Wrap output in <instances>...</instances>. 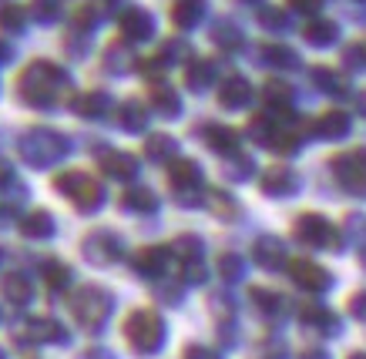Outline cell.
<instances>
[{"label":"cell","mask_w":366,"mask_h":359,"mask_svg":"<svg viewBox=\"0 0 366 359\" xmlns=\"http://www.w3.org/2000/svg\"><path fill=\"white\" fill-rule=\"evenodd\" d=\"M64 84H71L64 71L51 64V61H34L31 68L21 74L17 81V91H21V98L34 108H54L57 104V94L64 91Z\"/></svg>","instance_id":"cell-1"},{"label":"cell","mask_w":366,"mask_h":359,"mask_svg":"<svg viewBox=\"0 0 366 359\" xmlns=\"http://www.w3.org/2000/svg\"><path fill=\"white\" fill-rule=\"evenodd\" d=\"M71 313L78 319V325H84L88 333H101L104 323L114 313V295L101 285H81L71 299Z\"/></svg>","instance_id":"cell-2"},{"label":"cell","mask_w":366,"mask_h":359,"mask_svg":"<svg viewBox=\"0 0 366 359\" xmlns=\"http://www.w3.org/2000/svg\"><path fill=\"white\" fill-rule=\"evenodd\" d=\"M124 339L138 356H152L165 346V323L155 309H134L124 319Z\"/></svg>","instance_id":"cell-3"},{"label":"cell","mask_w":366,"mask_h":359,"mask_svg":"<svg viewBox=\"0 0 366 359\" xmlns=\"http://www.w3.org/2000/svg\"><path fill=\"white\" fill-rule=\"evenodd\" d=\"M67 155V138L51 128H34L21 141V158L34 168H51Z\"/></svg>","instance_id":"cell-4"},{"label":"cell","mask_w":366,"mask_h":359,"mask_svg":"<svg viewBox=\"0 0 366 359\" xmlns=\"http://www.w3.org/2000/svg\"><path fill=\"white\" fill-rule=\"evenodd\" d=\"M54 188L64 195V198H71V202L78 205L81 212H98L101 205H104V188H101V181H94L91 175H84V171H61L54 178Z\"/></svg>","instance_id":"cell-5"},{"label":"cell","mask_w":366,"mask_h":359,"mask_svg":"<svg viewBox=\"0 0 366 359\" xmlns=\"http://www.w3.org/2000/svg\"><path fill=\"white\" fill-rule=\"evenodd\" d=\"M81 256L88 258L91 266L104 269V266H114V262L124 256V246L112 228H94V232H88L84 242H81Z\"/></svg>","instance_id":"cell-6"},{"label":"cell","mask_w":366,"mask_h":359,"mask_svg":"<svg viewBox=\"0 0 366 359\" xmlns=\"http://www.w3.org/2000/svg\"><path fill=\"white\" fill-rule=\"evenodd\" d=\"M333 175L346 191L366 195V148H356V151H346V155L336 158Z\"/></svg>","instance_id":"cell-7"},{"label":"cell","mask_w":366,"mask_h":359,"mask_svg":"<svg viewBox=\"0 0 366 359\" xmlns=\"http://www.w3.org/2000/svg\"><path fill=\"white\" fill-rule=\"evenodd\" d=\"M168 181H172V188H175L178 202L182 205H199V185H202V171L195 161H172V168H168Z\"/></svg>","instance_id":"cell-8"},{"label":"cell","mask_w":366,"mask_h":359,"mask_svg":"<svg viewBox=\"0 0 366 359\" xmlns=\"http://www.w3.org/2000/svg\"><path fill=\"white\" fill-rule=\"evenodd\" d=\"M292 236H296V242H302L310 248H326L336 242L333 225L326 222L322 215H300L296 225H292Z\"/></svg>","instance_id":"cell-9"},{"label":"cell","mask_w":366,"mask_h":359,"mask_svg":"<svg viewBox=\"0 0 366 359\" xmlns=\"http://www.w3.org/2000/svg\"><path fill=\"white\" fill-rule=\"evenodd\" d=\"M168 262H172V248L144 246L132 256V269H134V275H142V279H158V275H165Z\"/></svg>","instance_id":"cell-10"},{"label":"cell","mask_w":366,"mask_h":359,"mask_svg":"<svg viewBox=\"0 0 366 359\" xmlns=\"http://www.w3.org/2000/svg\"><path fill=\"white\" fill-rule=\"evenodd\" d=\"M289 272H292V282L302 285L306 292H326L330 285H333V275L322 269V266L310 262V258H296V262H289Z\"/></svg>","instance_id":"cell-11"},{"label":"cell","mask_w":366,"mask_h":359,"mask_svg":"<svg viewBox=\"0 0 366 359\" xmlns=\"http://www.w3.org/2000/svg\"><path fill=\"white\" fill-rule=\"evenodd\" d=\"M300 323L306 325V329L322 333V336H336V333H340V319H336V313H330L322 303H302L300 305Z\"/></svg>","instance_id":"cell-12"},{"label":"cell","mask_w":366,"mask_h":359,"mask_svg":"<svg viewBox=\"0 0 366 359\" xmlns=\"http://www.w3.org/2000/svg\"><path fill=\"white\" fill-rule=\"evenodd\" d=\"M24 329H27V339H31V343H51V346H67V343H71V333H67L61 323L47 319V315L31 319Z\"/></svg>","instance_id":"cell-13"},{"label":"cell","mask_w":366,"mask_h":359,"mask_svg":"<svg viewBox=\"0 0 366 359\" xmlns=\"http://www.w3.org/2000/svg\"><path fill=\"white\" fill-rule=\"evenodd\" d=\"M252 258H255V266L276 272V269H282V266H286V246H282L276 236H262V238H255Z\"/></svg>","instance_id":"cell-14"},{"label":"cell","mask_w":366,"mask_h":359,"mask_svg":"<svg viewBox=\"0 0 366 359\" xmlns=\"http://www.w3.org/2000/svg\"><path fill=\"white\" fill-rule=\"evenodd\" d=\"M122 34H124V41H148V37L155 34L152 14L142 11V7H128L122 14Z\"/></svg>","instance_id":"cell-15"},{"label":"cell","mask_w":366,"mask_h":359,"mask_svg":"<svg viewBox=\"0 0 366 359\" xmlns=\"http://www.w3.org/2000/svg\"><path fill=\"white\" fill-rule=\"evenodd\" d=\"M296 188H300V178L292 168H269L262 175V191L269 198H289V195H296Z\"/></svg>","instance_id":"cell-16"},{"label":"cell","mask_w":366,"mask_h":359,"mask_svg":"<svg viewBox=\"0 0 366 359\" xmlns=\"http://www.w3.org/2000/svg\"><path fill=\"white\" fill-rule=\"evenodd\" d=\"M57 232L54 225V215L44 212V208H37V212H27L21 218V236L24 238H34V242H44V238H51Z\"/></svg>","instance_id":"cell-17"},{"label":"cell","mask_w":366,"mask_h":359,"mask_svg":"<svg viewBox=\"0 0 366 359\" xmlns=\"http://www.w3.org/2000/svg\"><path fill=\"white\" fill-rule=\"evenodd\" d=\"M101 168L114 181H132L138 175V161L124 151H108V155H101Z\"/></svg>","instance_id":"cell-18"},{"label":"cell","mask_w":366,"mask_h":359,"mask_svg":"<svg viewBox=\"0 0 366 359\" xmlns=\"http://www.w3.org/2000/svg\"><path fill=\"white\" fill-rule=\"evenodd\" d=\"M0 289L7 295V303H14V305H27L34 299V282L27 275H21V272H7L0 279Z\"/></svg>","instance_id":"cell-19"},{"label":"cell","mask_w":366,"mask_h":359,"mask_svg":"<svg viewBox=\"0 0 366 359\" xmlns=\"http://www.w3.org/2000/svg\"><path fill=\"white\" fill-rule=\"evenodd\" d=\"M249 299H252V305L259 309L262 315H269V319H279V315L286 313V295H279V292L272 289H262V285H252L249 289Z\"/></svg>","instance_id":"cell-20"},{"label":"cell","mask_w":366,"mask_h":359,"mask_svg":"<svg viewBox=\"0 0 366 359\" xmlns=\"http://www.w3.org/2000/svg\"><path fill=\"white\" fill-rule=\"evenodd\" d=\"M249 98H252V88H249V81H245V78L232 74L229 81H222V91H219V101H222V108H245V104H249Z\"/></svg>","instance_id":"cell-21"},{"label":"cell","mask_w":366,"mask_h":359,"mask_svg":"<svg viewBox=\"0 0 366 359\" xmlns=\"http://www.w3.org/2000/svg\"><path fill=\"white\" fill-rule=\"evenodd\" d=\"M74 111L81 114V118H104V114L112 111V98L104 94V91H88V94H81V98H74Z\"/></svg>","instance_id":"cell-22"},{"label":"cell","mask_w":366,"mask_h":359,"mask_svg":"<svg viewBox=\"0 0 366 359\" xmlns=\"http://www.w3.org/2000/svg\"><path fill=\"white\" fill-rule=\"evenodd\" d=\"M312 131L320 138H343V135H350V114H343V111H326V114H320V121L312 124Z\"/></svg>","instance_id":"cell-23"},{"label":"cell","mask_w":366,"mask_h":359,"mask_svg":"<svg viewBox=\"0 0 366 359\" xmlns=\"http://www.w3.org/2000/svg\"><path fill=\"white\" fill-rule=\"evenodd\" d=\"M202 14H205V0H175V4H172V21H175V27H182V31L195 27V24L202 21Z\"/></svg>","instance_id":"cell-24"},{"label":"cell","mask_w":366,"mask_h":359,"mask_svg":"<svg viewBox=\"0 0 366 359\" xmlns=\"http://www.w3.org/2000/svg\"><path fill=\"white\" fill-rule=\"evenodd\" d=\"M205 141L219 155H235L239 151V135H235L232 128H222V124H209L205 128Z\"/></svg>","instance_id":"cell-25"},{"label":"cell","mask_w":366,"mask_h":359,"mask_svg":"<svg viewBox=\"0 0 366 359\" xmlns=\"http://www.w3.org/2000/svg\"><path fill=\"white\" fill-rule=\"evenodd\" d=\"M152 104H155V111L162 118H175L182 111V101H178V94L168 84H152Z\"/></svg>","instance_id":"cell-26"},{"label":"cell","mask_w":366,"mask_h":359,"mask_svg":"<svg viewBox=\"0 0 366 359\" xmlns=\"http://www.w3.org/2000/svg\"><path fill=\"white\" fill-rule=\"evenodd\" d=\"M122 208L124 212H144L148 215V212H155L158 208V198L148 188H128L122 195Z\"/></svg>","instance_id":"cell-27"},{"label":"cell","mask_w":366,"mask_h":359,"mask_svg":"<svg viewBox=\"0 0 366 359\" xmlns=\"http://www.w3.org/2000/svg\"><path fill=\"white\" fill-rule=\"evenodd\" d=\"M185 81H189L192 91H205L215 81V64L212 61H192L189 71H185Z\"/></svg>","instance_id":"cell-28"},{"label":"cell","mask_w":366,"mask_h":359,"mask_svg":"<svg viewBox=\"0 0 366 359\" xmlns=\"http://www.w3.org/2000/svg\"><path fill=\"white\" fill-rule=\"evenodd\" d=\"M118 121H122L124 131H142L144 124H148V114H144L142 101H124L122 111H118Z\"/></svg>","instance_id":"cell-29"},{"label":"cell","mask_w":366,"mask_h":359,"mask_svg":"<svg viewBox=\"0 0 366 359\" xmlns=\"http://www.w3.org/2000/svg\"><path fill=\"white\" fill-rule=\"evenodd\" d=\"M44 275H47V285H51V289H67V285H71V282H74V272H71V266H67V262H61V258H51V262H47L44 266Z\"/></svg>","instance_id":"cell-30"},{"label":"cell","mask_w":366,"mask_h":359,"mask_svg":"<svg viewBox=\"0 0 366 359\" xmlns=\"http://www.w3.org/2000/svg\"><path fill=\"white\" fill-rule=\"evenodd\" d=\"M172 252H175L182 262H195V258H202V252H205V242H202L199 236H178L175 242H172Z\"/></svg>","instance_id":"cell-31"},{"label":"cell","mask_w":366,"mask_h":359,"mask_svg":"<svg viewBox=\"0 0 366 359\" xmlns=\"http://www.w3.org/2000/svg\"><path fill=\"white\" fill-rule=\"evenodd\" d=\"M306 41L310 44H316V47H330L336 41V24H330V21H312V24H306Z\"/></svg>","instance_id":"cell-32"},{"label":"cell","mask_w":366,"mask_h":359,"mask_svg":"<svg viewBox=\"0 0 366 359\" xmlns=\"http://www.w3.org/2000/svg\"><path fill=\"white\" fill-rule=\"evenodd\" d=\"M175 151H178V145L168 135H152L144 141V155L152 158V161H168Z\"/></svg>","instance_id":"cell-33"},{"label":"cell","mask_w":366,"mask_h":359,"mask_svg":"<svg viewBox=\"0 0 366 359\" xmlns=\"http://www.w3.org/2000/svg\"><path fill=\"white\" fill-rule=\"evenodd\" d=\"M219 275L225 282H239L245 275V258L239 252H222L219 256Z\"/></svg>","instance_id":"cell-34"},{"label":"cell","mask_w":366,"mask_h":359,"mask_svg":"<svg viewBox=\"0 0 366 359\" xmlns=\"http://www.w3.org/2000/svg\"><path fill=\"white\" fill-rule=\"evenodd\" d=\"M262 57H266V64H272V68H296V64H300L296 51H292V47H282V44L262 47Z\"/></svg>","instance_id":"cell-35"},{"label":"cell","mask_w":366,"mask_h":359,"mask_svg":"<svg viewBox=\"0 0 366 359\" xmlns=\"http://www.w3.org/2000/svg\"><path fill=\"white\" fill-rule=\"evenodd\" d=\"M262 98H266L269 108L286 111V104L292 101V91H289V84H282V81H269L266 88H262Z\"/></svg>","instance_id":"cell-36"},{"label":"cell","mask_w":366,"mask_h":359,"mask_svg":"<svg viewBox=\"0 0 366 359\" xmlns=\"http://www.w3.org/2000/svg\"><path fill=\"white\" fill-rule=\"evenodd\" d=\"M312 81H316V84H320V88L326 91V94H340V98H343V94H346V84H343V78H336L333 71L316 68V71H312Z\"/></svg>","instance_id":"cell-37"},{"label":"cell","mask_w":366,"mask_h":359,"mask_svg":"<svg viewBox=\"0 0 366 359\" xmlns=\"http://www.w3.org/2000/svg\"><path fill=\"white\" fill-rule=\"evenodd\" d=\"M24 24H27V14H24V7H17V4L0 7V27H4V31H24Z\"/></svg>","instance_id":"cell-38"},{"label":"cell","mask_w":366,"mask_h":359,"mask_svg":"<svg viewBox=\"0 0 366 359\" xmlns=\"http://www.w3.org/2000/svg\"><path fill=\"white\" fill-rule=\"evenodd\" d=\"M209 208L215 215H222V218H232V215H239V205L225 195V191H209Z\"/></svg>","instance_id":"cell-39"},{"label":"cell","mask_w":366,"mask_h":359,"mask_svg":"<svg viewBox=\"0 0 366 359\" xmlns=\"http://www.w3.org/2000/svg\"><path fill=\"white\" fill-rule=\"evenodd\" d=\"M252 359H286V346L279 339H266L252 349Z\"/></svg>","instance_id":"cell-40"},{"label":"cell","mask_w":366,"mask_h":359,"mask_svg":"<svg viewBox=\"0 0 366 359\" xmlns=\"http://www.w3.org/2000/svg\"><path fill=\"white\" fill-rule=\"evenodd\" d=\"M98 21H101V11L94 7V4H84V7H78V11H74V24H78L81 31L98 27Z\"/></svg>","instance_id":"cell-41"},{"label":"cell","mask_w":366,"mask_h":359,"mask_svg":"<svg viewBox=\"0 0 366 359\" xmlns=\"http://www.w3.org/2000/svg\"><path fill=\"white\" fill-rule=\"evenodd\" d=\"M155 299L165 305H178L182 303V285L178 282H162V285H155Z\"/></svg>","instance_id":"cell-42"},{"label":"cell","mask_w":366,"mask_h":359,"mask_svg":"<svg viewBox=\"0 0 366 359\" xmlns=\"http://www.w3.org/2000/svg\"><path fill=\"white\" fill-rule=\"evenodd\" d=\"M215 44H222V47H239L242 44V37H239V31H235L232 24H215Z\"/></svg>","instance_id":"cell-43"},{"label":"cell","mask_w":366,"mask_h":359,"mask_svg":"<svg viewBox=\"0 0 366 359\" xmlns=\"http://www.w3.org/2000/svg\"><path fill=\"white\" fill-rule=\"evenodd\" d=\"M182 282H185V285H202V282H205V266H202V258L182 266Z\"/></svg>","instance_id":"cell-44"},{"label":"cell","mask_w":366,"mask_h":359,"mask_svg":"<svg viewBox=\"0 0 366 359\" xmlns=\"http://www.w3.org/2000/svg\"><path fill=\"white\" fill-rule=\"evenodd\" d=\"M259 21H262V27H269V31H282V27H286V14L276 11V7H262V11H259Z\"/></svg>","instance_id":"cell-45"},{"label":"cell","mask_w":366,"mask_h":359,"mask_svg":"<svg viewBox=\"0 0 366 359\" xmlns=\"http://www.w3.org/2000/svg\"><path fill=\"white\" fill-rule=\"evenodd\" d=\"M209 309L215 315H222V319H229V315H232V295H225V292H215V295H212L209 299Z\"/></svg>","instance_id":"cell-46"},{"label":"cell","mask_w":366,"mask_h":359,"mask_svg":"<svg viewBox=\"0 0 366 359\" xmlns=\"http://www.w3.org/2000/svg\"><path fill=\"white\" fill-rule=\"evenodd\" d=\"M104 61H108V64H104V68L108 71H124L128 68V64H124V61H128V54H124V47H108V54H104Z\"/></svg>","instance_id":"cell-47"},{"label":"cell","mask_w":366,"mask_h":359,"mask_svg":"<svg viewBox=\"0 0 366 359\" xmlns=\"http://www.w3.org/2000/svg\"><path fill=\"white\" fill-rule=\"evenodd\" d=\"M350 315L360 319V323H366V292H356L353 299H350Z\"/></svg>","instance_id":"cell-48"},{"label":"cell","mask_w":366,"mask_h":359,"mask_svg":"<svg viewBox=\"0 0 366 359\" xmlns=\"http://www.w3.org/2000/svg\"><path fill=\"white\" fill-rule=\"evenodd\" d=\"M229 175H232V178H249V175H252V161H249V158H235V165Z\"/></svg>","instance_id":"cell-49"},{"label":"cell","mask_w":366,"mask_h":359,"mask_svg":"<svg viewBox=\"0 0 366 359\" xmlns=\"http://www.w3.org/2000/svg\"><path fill=\"white\" fill-rule=\"evenodd\" d=\"M185 359H222L215 349H205V346H189L185 349Z\"/></svg>","instance_id":"cell-50"},{"label":"cell","mask_w":366,"mask_h":359,"mask_svg":"<svg viewBox=\"0 0 366 359\" xmlns=\"http://www.w3.org/2000/svg\"><path fill=\"white\" fill-rule=\"evenodd\" d=\"M37 17H41V21H54L57 17V0H41V4H37Z\"/></svg>","instance_id":"cell-51"},{"label":"cell","mask_w":366,"mask_h":359,"mask_svg":"<svg viewBox=\"0 0 366 359\" xmlns=\"http://www.w3.org/2000/svg\"><path fill=\"white\" fill-rule=\"evenodd\" d=\"M7 185H17V178H14L11 165H7V161H0V188H7Z\"/></svg>","instance_id":"cell-52"},{"label":"cell","mask_w":366,"mask_h":359,"mask_svg":"<svg viewBox=\"0 0 366 359\" xmlns=\"http://www.w3.org/2000/svg\"><path fill=\"white\" fill-rule=\"evenodd\" d=\"M232 329H235L232 323H222V325H219V339H222L225 346H232V343H235V333H232Z\"/></svg>","instance_id":"cell-53"},{"label":"cell","mask_w":366,"mask_h":359,"mask_svg":"<svg viewBox=\"0 0 366 359\" xmlns=\"http://www.w3.org/2000/svg\"><path fill=\"white\" fill-rule=\"evenodd\" d=\"M360 222H363V218H356V215H350V218H346V236H350V238H356L360 232H363V225H360Z\"/></svg>","instance_id":"cell-54"},{"label":"cell","mask_w":366,"mask_h":359,"mask_svg":"<svg viewBox=\"0 0 366 359\" xmlns=\"http://www.w3.org/2000/svg\"><path fill=\"white\" fill-rule=\"evenodd\" d=\"M289 4H292L296 11H310V14L320 7V0H289Z\"/></svg>","instance_id":"cell-55"},{"label":"cell","mask_w":366,"mask_h":359,"mask_svg":"<svg viewBox=\"0 0 366 359\" xmlns=\"http://www.w3.org/2000/svg\"><path fill=\"white\" fill-rule=\"evenodd\" d=\"M300 359H330V353H322V349H302Z\"/></svg>","instance_id":"cell-56"},{"label":"cell","mask_w":366,"mask_h":359,"mask_svg":"<svg viewBox=\"0 0 366 359\" xmlns=\"http://www.w3.org/2000/svg\"><path fill=\"white\" fill-rule=\"evenodd\" d=\"M11 44H7V41H4V37H0V64H7V61H11Z\"/></svg>","instance_id":"cell-57"},{"label":"cell","mask_w":366,"mask_h":359,"mask_svg":"<svg viewBox=\"0 0 366 359\" xmlns=\"http://www.w3.org/2000/svg\"><path fill=\"white\" fill-rule=\"evenodd\" d=\"M84 359H114L108 349H91V353H84Z\"/></svg>","instance_id":"cell-58"},{"label":"cell","mask_w":366,"mask_h":359,"mask_svg":"<svg viewBox=\"0 0 366 359\" xmlns=\"http://www.w3.org/2000/svg\"><path fill=\"white\" fill-rule=\"evenodd\" d=\"M356 104H360V111L366 114V91H363V94H360V98H356Z\"/></svg>","instance_id":"cell-59"},{"label":"cell","mask_w":366,"mask_h":359,"mask_svg":"<svg viewBox=\"0 0 366 359\" xmlns=\"http://www.w3.org/2000/svg\"><path fill=\"white\" fill-rule=\"evenodd\" d=\"M360 266H363V269H366V246L360 248Z\"/></svg>","instance_id":"cell-60"},{"label":"cell","mask_w":366,"mask_h":359,"mask_svg":"<svg viewBox=\"0 0 366 359\" xmlns=\"http://www.w3.org/2000/svg\"><path fill=\"white\" fill-rule=\"evenodd\" d=\"M346 359H366V353H350Z\"/></svg>","instance_id":"cell-61"},{"label":"cell","mask_w":366,"mask_h":359,"mask_svg":"<svg viewBox=\"0 0 366 359\" xmlns=\"http://www.w3.org/2000/svg\"><path fill=\"white\" fill-rule=\"evenodd\" d=\"M0 359H7V353H4V349H0Z\"/></svg>","instance_id":"cell-62"},{"label":"cell","mask_w":366,"mask_h":359,"mask_svg":"<svg viewBox=\"0 0 366 359\" xmlns=\"http://www.w3.org/2000/svg\"><path fill=\"white\" fill-rule=\"evenodd\" d=\"M0 262H4V248H0Z\"/></svg>","instance_id":"cell-63"},{"label":"cell","mask_w":366,"mask_h":359,"mask_svg":"<svg viewBox=\"0 0 366 359\" xmlns=\"http://www.w3.org/2000/svg\"><path fill=\"white\" fill-rule=\"evenodd\" d=\"M0 319H4V315H0Z\"/></svg>","instance_id":"cell-64"}]
</instances>
